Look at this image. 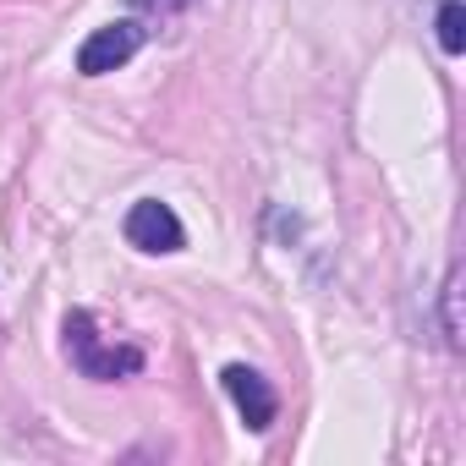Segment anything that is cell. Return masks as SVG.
I'll use <instances>...</instances> for the list:
<instances>
[{
  "label": "cell",
  "instance_id": "cell-3",
  "mask_svg": "<svg viewBox=\"0 0 466 466\" xmlns=\"http://www.w3.org/2000/svg\"><path fill=\"white\" fill-rule=\"evenodd\" d=\"M143 50V28L137 23H110V28H94L77 50V72L83 77H105V72H121L132 56Z\"/></svg>",
  "mask_w": 466,
  "mask_h": 466
},
{
  "label": "cell",
  "instance_id": "cell-6",
  "mask_svg": "<svg viewBox=\"0 0 466 466\" xmlns=\"http://www.w3.org/2000/svg\"><path fill=\"white\" fill-rule=\"evenodd\" d=\"M444 340L461 346V269H450L444 280Z\"/></svg>",
  "mask_w": 466,
  "mask_h": 466
},
{
  "label": "cell",
  "instance_id": "cell-7",
  "mask_svg": "<svg viewBox=\"0 0 466 466\" xmlns=\"http://www.w3.org/2000/svg\"><path fill=\"white\" fill-rule=\"evenodd\" d=\"M137 12H159V17H170V12H187L192 0H132Z\"/></svg>",
  "mask_w": 466,
  "mask_h": 466
},
{
  "label": "cell",
  "instance_id": "cell-2",
  "mask_svg": "<svg viewBox=\"0 0 466 466\" xmlns=\"http://www.w3.org/2000/svg\"><path fill=\"white\" fill-rule=\"evenodd\" d=\"M127 242L137 253H181L187 248V230H181V219H176L170 203L143 198V203L127 208Z\"/></svg>",
  "mask_w": 466,
  "mask_h": 466
},
{
  "label": "cell",
  "instance_id": "cell-1",
  "mask_svg": "<svg viewBox=\"0 0 466 466\" xmlns=\"http://www.w3.org/2000/svg\"><path fill=\"white\" fill-rule=\"evenodd\" d=\"M61 335H66V357H72V368H77L83 379H94V384H116V379H132V373L143 368V351L127 346V340L99 335V319L83 313V308L66 313Z\"/></svg>",
  "mask_w": 466,
  "mask_h": 466
},
{
  "label": "cell",
  "instance_id": "cell-5",
  "mask_svg": "<svg viewBox=\"0 0 466 466\" xmlns=\"http://www.w3.org/2000/svg\"><path fill=\"white\" fill-rule=\"evenodd\" d=\"M439 50L444 56L466 50V6H461V0H444V6H439Z\"/></svg>",
  "mask_w": 466,
  "mask_h": 466
},
{
  "label": "cell",
  "instance_id": "cell-4",
  "mask_svg": "<svg viewBox=\"0 0 466 466\" xmlns=\"http://www.w3.org/2000/svg\"><path fill=\"white\" fill-rule=\"evenodd\" d=\"M225 395L237 400V411H242V422H248L253 433H269V428H275L280 400H275V390H269V379H264L258 368L230 362V368H225Z\"/></svg>",
  "mask_w": 466,
  "mask_h": 466
}]
</instances>
